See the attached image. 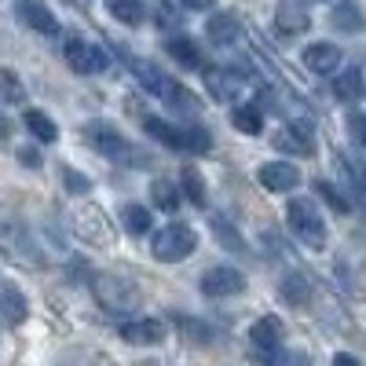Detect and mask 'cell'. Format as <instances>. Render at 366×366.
<instances>
[{
	"label": "cell",
	"instance_id": "30bf717a",
	"mask_svg": "<svg viewBox=\"0 0 366 366\" xmlns=\"http://www.w3.org/2000/svg\"><path fill=\"white\" fill-rule=\"evenodd\" d=\"M0 315H4L8 326H22L29 315V304L11 279H0Z\"/></svg>",
	"mask_w": 366,
	"mask_h": 366
},
{
	"label": "cell",
	"instance_id": "52a82bcc",
	"mask_svg": "<svg viewBox=\"0 0 366 366\" xmlns=\"http://www.w3.org/2000/svg\"><path fill=\"white\" fill-rule=\"evenodd\" d=\"M246 290V274L234 267H209L202 274V293L205 297H234Z\"/></svg>",
	"mask_w": 366,
	"mask_h": 366
},
{
	"label": "cell",
	"instance_id": "d590c367",
	"mask_svg": "<svg viewBox=\"0 0 366 366\" xmlns=\"http://www.w3.org/2000/svg\"><path fill=\"white\" fill-rule=\"evenodd\" d=\"M333 366H359V359L348 355V352H341V355H333Z\"/></svg>",
	"mask_w": 366,
	"mask_h": 366
},
{
	"label": "cell",
	"instance_id": "7c38bea8",
	"mask_svg": "<svg viewBox=\"0 0 366 366\" xmlns=\"http://www.w3.org/2000/svg\"><path fill=\"white\" fill-rule=\"evenodd\" d=\"M117 333L125 337L129 345H162L165 341V326L158 319H132V322H121Z\"/></svg>",
	"mask_w": 366,
	"mask_h": 366
},
{
	"label": "cell",
	"instance_id": "484cf974",
	"mask_svg": "<svg viewBox=\"0 0 366 366\" xmlns=\"http://www.w3.org/2000/svg\"><path fill=\"white\" fill-rule=\"evenodd\" d=\"M22 121H26V129L34 132L41 143H51V139L59 136V129L51 125V117H48V114H41V110H26V117H22Z\"/></svg>",
	"mask_w": 366,
	"mask_h": 366
},
{
	"label": "cell",
	"instance_id": "8fae6325",
	"mask_svg": "<svg viewBox=\"0 0 366 366\" xmlns=\"http://www.w3.org/2000/svg\"><path fill=\"white\" fill-rule=\"evenodd\" d=\"M274 22H279L282 34H304V29L312 26L308 0H282L279 11H274Z\"/></svg>",
	"mask_w": 366,
	"mask_h": 366
},
{
	"label": "cell",
	"instance_id": "f1b7e54d",
	"mask_svg": "<svg viewBox=\"0 0 366 366\" xmlns=\"http://www.w3.org/2000/svg\"><path fill=\"white\" fill-rule=\"evenodd\" d=\"M125 227L132 234H147L150 231V212L143 205H125Z\"/></svg>",
	"mask_w": 366,
	"mask_h": 366
},
{
	"label": "cell",
	"instance_id": "8d00e7d4",
	"mask_svg": "<svg viewBox=\"0 0 366 366\" xmlns=\"http://www.w3.org/2000/svg\"><path fill=\"white\" fill-rule=\"evenodd\" d=\"M66 179H70V187H74V194H81V191H88V179H81V176H74V172H70Z\"/></svg>",
	"mask_w": 366,
	"mask_h": 366
},
{
	"label": "cell",
	"instance_id": "f35d334b",
	"mask_svg": "<svg viewBox=\"0 0 366 366\" xmlns=\"http://www.w3.org/2000/svg\"><path fill=\"white\" fill-rule=\"evenodd\" d=\"M8 132H11V125H8V117H4V114H0V139H4Z\"/></svg>",
	"mask_w": 366,
	"mask_h": 366
},
{
	"label": "cell",
	"instance_id": "44dd1931",
	"mask_svg": "<svg viewBox=\"0 0 366 366\" xmlns=\"http://www.w3.org/2000/svg\"><path fill=\"white\" fill-rule=\"evenodd\" d=\"M279 293H282V300L286 304H293V308H304V304L312 300V282L304 279V274H286L282 279V286H279Z\"/></svg>",
	"mask_w": 366,
	"mask_h": 366
},
{
	"label": "cell",
	"instance_id": "83f0119b",
	"mask_svg": "<svg viewBox=\"0 0 366 366\" xmlns=\"http://www.w3.org/2000/svg\"><path fill=\"white\" fill-rule=\"evenodd\" d=\"M264 366H308V355L279 345L274 352H267V355H264Z\"/></svg>",
	"mask_w": 366,
	"mask_h": 366
},
{
	"label": "cell",
	"instance_id": "d6a6232c",
	"mask_svg": "<svg viewBox=\"0 0 366 366\" xmlns=\"http://www.w3.org/2000/svg\"><path fill=\"white\" fill-rule=\"evenodd\" d=\"M158 26H179V15H176V8L169 4V0H162V4H158Z\"/></svg>",
	"mask_w": 366,
	"mask_h": 366
},
{
	"label": "cell",
	"instance_id": "e0dca14e",
	"mask_svg": "<svg viewBox=\"0 0 366 366\" xmlns=\"http://www.w3.org/2000/svg\"><path fill=\"white\" fill-rule=\"evenodd\" d=\"M19 15H22V22L26 26H34L37 29V34H59V19L41 4V0H22V4H19Z\"/></svg>",
	"mask_w": 366,
	"mask_h": 366
},
{
	"label": "cell",
	"instance_id": "4dcf8cb0",
	"mask_svg": "<svg viewBox=\"0 0 366 366\" xmlns=\"http://www.w3.org/2000/svg\"><path fill=\"white\" fill-rule=\"evenodd\" d=\"M315 191H319V194H322V198H326L333 209H337V212H345V209H348V202L337 194V187H333V183H322V179H315Z\"/></svg>",
	"mask_w": 366,
	"mask_h": 366
},
{
	"label": "cell",
	"instance_id": "ac0fdd59",
	"mask_svg": "<svg viewBox=\"0 0 366 366\" xmlns=\"http://www.w3.org/2000/svg\"><path fill=\"white\" fill-rule=\"evenodd\" d=\"M231 125H234L238 132H246V136H260V129H264V110H260V103H238V107L231 110Z\"/></svg>",
	"mask_w": 366,
	"mask_h": 366
},
{
	"label": "cell",
	"instance_id": "d4e9b609",
	"mask_svg": "<svg viewBox=\"0 0 366 366\" xmlns=\"http://www.w3.org/2000/svg\"><path fill=\"white\" fill-rule=\"evenodd\" d=\"M165 48H169V55L176 59V63H183V66H202V51H198V44H194L191 37H172Z\"/></svg>",
	"mask_w": 366,
	"mask_h": 366
},
{
	"label": "cell",
	"instance_id": "e575fe53",
	"mask_svg": "<svg viewBox=\"0 0 366 366\" xmlns=\"http://www.w3.org/2000/svg\"><path fill=\"white\" fill-rule=\"evenodd\" d=\"M348 129H352V136H355V139H359V143L366 147V114H355Z\"/></svg>",
	"mask_w": 366,
	"mask_h": 366
},
{
	"label": "cell",
	"instance_id": "2e32d148",
	"mask_svg": "<svg viewBox=\"0 0 366 366\" xmlns=\"http://www.w3.org/2000/svg\"><path fill=\"white\" fill-rule=\"evenodd\" d=\"M249 341H253V348H257L260 355L274 352V348L282 345V322L274 319V315H264V319L249 330Z\"/></svg>",
	"mask_w": 366,
	"mask_h": 366
},
{
	"label": "cell",
	"instance_id": "74e56055",
	"mask_svg": "<svg viewBox=\"0 0 366 366\" xmlns=\"http://www.w3.org/2000/svg\"><path fill=\"white\" fill-rule=\"evenodd\" d=\"M183 4H187V8H194V11H205V8H212V4H217V0H183Z\"/></svg>",
	"mask_w": 366,
	"mask_h": 366
},
{
	"label": "cell",
	"instance_id": "9a60e30c",
	"mask_svg": "<svg viewBox=\"0 0 366 366\" xmlns=\"http://www.w3.org/2000/svg\"><path fill=\"white\" fill-rule=\"evenodd\" d=\"M279 150H293V154H315V139H312V132H308V125H286L282 132H274V139H271Z\"/></svg>",
	"mask_w": 366,
	"mask_h": 366
},
{
	"label": "cell",
	"instance_id": "5bb4252c",
	"mask_svg": "<svg viewBox=\"0 0 366 366\" xmlns=\"http://www.w3.org/2000/svg\"><path fill=\"white\" fill-rule=\"evenodd\" d=\"M260 183L267 191H293L300 183V169L290 165V162H267L260 169Z\"/></svg>",
	"mask_w": 366,
	"mask_h": 366
},
{
	"label": "cell",
	"instance_id": "4fadbf2b",
	"mask_svg": "<svg viewBox=\"0 0 366 366\" xmlns=\"http://www.w3.org/2000/svg\"><path fill=\"white\" fill-rule=\"evenodd\" d=\"M205 37L217 44V48H231L238 37H242V26L234 19V11H220V15H212L205 22Z\"/></svg>",
	"mask_w": 366,
	"mask_h": 366
},
{
	"label": "cell",
	"instance_id": "cb8c5ba5",
	"mask_svg": "<svg viewBox=\"0 0 366 366\" xmlns=\"http://www.w3.org/2000/svg\"><path fill=\"white\" fill-rule=\"evenodd\" d=\"M0 103H11V107L26 103V84H22L19 74L8 70V66H0Z\"/></svg>",
	"mask_w": 366,
	"mask_h": 366
},
{
	"label": "cell",
	"instance_id": "ba28073f",
	"mask_svg": "<svg viewBox=\"0 0 366 366\" xmlns=\"http://www.w3.org/2000/svg\"><path fill=\"white\" fill-rule=\"evenodd\" d=\"M84 139L96 147V150H103V154H110V158H121V154H136V150L125 143V136H121L114 125H107V121H92V125L84 129Z\"/></svg>",
	"mask_w": 366,
	"mask_h": 366
},
{
	"label": "cell",
	"instance_id": "7402d4cb",
	"mask_svg": "<svg viewBox=\"0 0 366 366\" xmlns=\"http://www.w3.org/2000/svg\"><path fill=\"white\" fill-rule=\"evenodd\" d=\"M333 96H337L341 103H359L362 99V74L359 70L337 74V81H333Z\"/></svg>",
	"mask_w": 366,
	"mask_h": 366
},
{
	"label": "cell",
	"instance_id": "1f68e13d",
	"mask_svg": "<svg viewBox=\"0 0 366 366\" xmlns=\"http://www.w3.org/2000/svg\"><path fill=\"white\" fill-rule=\"evenodd\" d=\"M179 326L191 333V341H212V330H209V326H198V322H191V319H179Z\"/></svg>",
	"mask_w": 366,
	"mask_h": 366
},
{
	"label": "cell",
	"instance_id": "6da1fadb",
	"mask_svg": "<svg viewBox=\"0 0 366 366\" xmlns=\"http://www.w3.org/2000/svg\"><path fill=\"white\" fill-rule=\"evenodd\" d=\"M132 70H136L139 84H143L147 92H154L158 99H165L172 110H187V114L198 110V99L191 96V92L183 88V84H176L169 74H162L158 66H150V63H132Z\"/></svg>",
	"mask_w": 366,
	"mask_h": 366
},
{
	"label": "cell",
	"instance_id": "5b68a950",
	"mask_svg": "<svg viewBox=\"0 0 366 366\" xmlns=\"http://www.w3.org/2000/svg\"><path fill=\"white\" fill-rule=\"evenodd\" d=\"M63 55H66V63H70L77 74H84V77L107 70V51H103L99 44H88L84 37H66Z\"/></svg>",
	"mask_w": 366,
	"mask_h": 366
},
{
	"label": "cell",
	"instance_id": "d6986e66",
	"mask_svg": "<svg viewBox=\"0 0 366 366\" xmlns=\"http://www.w3.org/2000/svg\"><path fill=\"white\" fill-rule=\"evenodd\" d=\"M304 63H308V70H315V74H333L341 66V51L333 44H312L308 51H304Z\"/></svg>",
	"mask_w": 366,
	"mask_h": 366
},
{
	"label": "cell",
	"instance_id": "7a4b0ae2",
	"mask_svg": "<svg viewBox=\"0 0 366 366\" xmlns=\"http://www.w3.org/2000/svg\"><path fill=\"white\" fill-rule=\"evenodd\" d=\"M143 129L158 143L176 147V150H191V154H205V150L212 147V136L205 129H176V125H169V121H162V117H143Z\"/></svg>",
	"mask_w": 366,
	"mask_h": 366
},
{
	"label": "cell",
	"instance_id": "277c9868",
	"mask_svg": "<svg viewBox=\"0 0 366 366\" xmlns=\"http://www.w3.org/2000/svg\"><path fill=\"white\" fill-rule=\"evenodd\" d=\"M194 249H198V234L187 224H169V227H162L154 234V257L165 260V264L187 260Z\"/></svg>",
	"mask_w": 366,
	"mask_h": 366
},
{
	"label": "cell",
	"instance_id": "8992f818",
	"mask_svg": "<svg viewBox=\"0 0 366 366\" xmlns=\"http://www.w3.org/2000/svg\"><path fill=\"white\" fill-rule=\"evenodd\" d=\"M96 293H99V300L107 304L110 312H129V308H136V300H139V290L129 279H121V274H103V279L96 282Z\"/></svg>",
	"mask_w": 366,
	"mask_h": 366
},
{
	"label": "cell",
	"instance_id": "f546056e",
	"mask_svg": "<svg viewBox=\"0 0 366 366\" xmlns=\"http://www.w3.org/2000/svg\"><path fill=\"white\" fill-rule=\"evenodd\" d=\"M154 202H158L165 212H176V205H179V191H176V183L158 179V183H154Z\"/></svg>",
	"mask_w": 366,
	"mask_h": 366
},
{
	"label": "cell",
	"instance_id": "9c48e42d",
	"mask_svg": "<svg viewBox=\"0 0 366 366\" xmlns=\"http://www.w3.org/2000/svg\"><path fill=\"white\" fill-rule=\"evenodd\" d=\"M202 77H205L209 96L217 103H231L238 96V88H242V77H234V70H227V66H205Z\"/></svg>",
	"mask_w": 366,
	"mask_h": 366
},
{
	"label": "cell",
	"instance_id": "ffe728a7",
	"mask_svg": "<svg viewBox=\"0 0 366 366\" xmlns=\"http://www.w3.org/2000/svg\"><path fill=\"white\" fill-rule=\"evenodd\" d=\"M330 22H333V29H341V34H362V29H366V15L352 4V0H345V4L333 8Z\"/></svg>",
	"mask_w": 366,
	"mask_h": 366
},
{
	"label": "cell",
	"instance_id": "836d02e7",
	"mask_svg": "<svg viewBox=\"0 0 366 366\" xmlns=\"http://www.w3.org/2000/svg\"><path fill=\"white\" fill-rule=\"evenodd\" d=\"M19 162H22L26 169H41V154H37L34 147H22V150H19Z\"/></svg>",
	"mask_w": 366,
	"mask_h": 366
},
{
	"label": "cell",
	"instance_id": "4316f807",
	"mask_svg": "<svg viewBox=\"0 0 366 366\" xmlns=\"http://www.w3.org/2000/svg\"><path fill=\"white\" fill-rule=\"evenodd\" d=\"M179 179H183V191H187V198H191V202H194V205L202 209L209 194H205V183H202L198 169H194V165H187V169H183V176H179Z\"/></svg>",
	"mask_w": 366,
	"mask_h": 366
},
{
	"label": "cell",
	"instance_id": "3957f363",
	"mask_svg": "<svg viewBox=\"0 0 366 366\" xmlns=\"http://www.w3.org/2000/svg\"><path fill=\"white\" fill-rule=\"evenodd\" d=\"M286 217H290V231L304 242V246L319 249L322 242H326V224H322V217H319L315 202H308V198H293L290 209H286Z\"/></svg>",
	"mask_w": 366,
	"mask_h": 366
},
{
	"label": "cell",
	"instance_id": "603a6c76",
	"mask_svg": "<svg viewBox=\"0 0 366 366\" xmlns=\"http://www.w3.org/2000/svg\"><path fill=\"white\" fill-rule=\"evenodd\" d=\"M107 11L117 19V22H125V26H139L147 8H143V0H107Z\"/></svg>",
	"mask_w": 366,
	"mask_h": 366
}]
</instances>
